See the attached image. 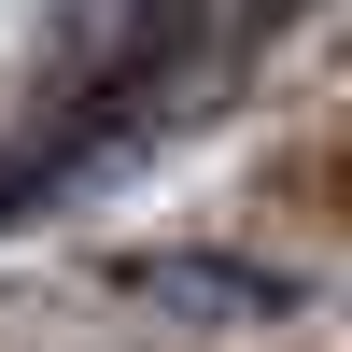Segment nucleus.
Segmentation results:
<instances>
[{
	"label": "nucleus",
	"instance_id": "1",
	"mask_svg": "<svg viewBox=\"0 0 352 352\" xmlns=\"http://www.w3.org/2000/svg\"><path fill=\"white\" fill-rule=\"evenodd\" d=\"M113 296H141V310H184V324H282V310H296V282H268V268H226V254H127V268H113Z\"/></svg>",
	"mask_w": 352,
	"mask_h": 352
}]
</instances>
